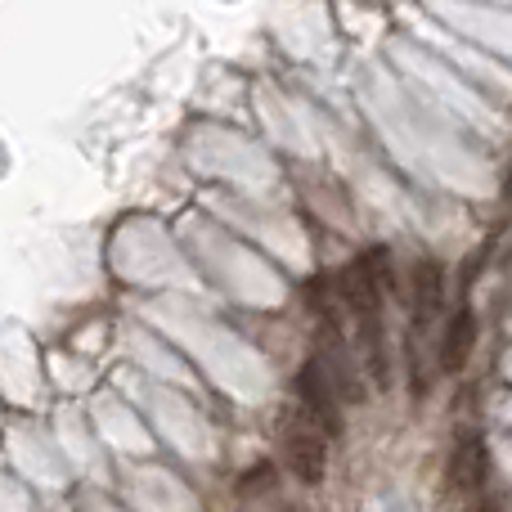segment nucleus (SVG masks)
Segmentation results:
<instances>
[{"mask_svg":"<svg viewBox=\"0 0 512 512\" xmlns=\"http://www.w3.org/2000/svg\"><path fill=\"white\" fill-rule=\"evenodd\" d=\"M472 512H499V508H495V504H490V499H481V504H477V508H472Z\"/></svg>","mask_w":512,"mask_h":512,"instance_id":"423d86ee","label":"nucleus"},{"mask_svg":"<svg viewBox=\"0 0 512 512\" xmlns=\"http://www.w3.org/2000/svg\"><path fill=\"white\" fill-rule=\"evenodd\" d=\"M279 436H283V459H288V468L297 472V481L319 486L324 472H328V436L319 432L301 409H288V414H283Z\"/></svg>","mask_w":512,"mask_h":512,"instance_id":"f257e3e1","label":"nucleus"},{"mask_svg":"<svg viewBox=\"0 0 512 512\" xmlns=\"http://www.w3.org/2000/svg\"><path fill=\"white\" fill-rule=\"evenodd\" d=\"M297 400H301V414L319 427L324 436H342V405H337V391L328 387V378L319 373L315 360L301 364L297 373Z\"/></svg>","mask_w":512,"mask_h":512,"instance_id":"f03ea898","label":"nucleus"},{"mask_svg":"<svg viewBox=\"0 0 512 512\" xmlns=\"http://www.w3.org/2000/svg\"><path fill=\"white\" fill-rule=\"evenodd\" d=\"M472 346H477V315H472L468 306L459 310V315L450 319V328H445V342H441V364L450 373H459L463 364H468Z\"/></svg>","mask_w":512,"mask_h":512,"instance_id":"39448f33","label":"nucleus"},{"mask_svg":"<svg viewBox=\"0 0 512 512\" xmlns=\"http://www.w3.org/2000/svg\"><path fill=\"white\" fill-rule=\"evenodd\" d=\"M441 306H445V274L436 261H423L414 270V328L418 333L436 324Z\"/></svg>","mask_w":512,"mask_h":512,"instance_id":"7ed1b4c3","label":"nucleus"},{"mask_svg":"<svg viewBox=\"0 0 512 512\" xmlns=\"http://www.w3.org/2000/svg\"><path fill=\"white\" fill-rule=\"evenodd\" d=\"M450 477L459 490H468V495H477L481 486H486L490 477V450L481 436H463L459 450H454V463H450Z\"/></svg>","mask_w":512,"mask_h":512,"instance_id":"20e7f679","label":"nucleus"}]
</instances>
